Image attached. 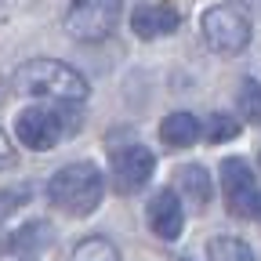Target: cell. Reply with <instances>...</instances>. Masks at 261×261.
Listing matches in <instances>:
<instances>
[{"label":"cell","mask_w":261,"mask_h":261,"mask_svg":"<svg viewBox=\"0 0 261 261\" xmlns=\"http://www.w3.org/2000/svg\"><path fill=\"white\" fill-rule=\"evenodd\" d=\"M51 243V228L47 225H22L18 232L8 240V247L15 254H33V250H44Z\"/></svg>","instance_id":"obj_13"},{"label":"cell","mask_w":261,"mask_h":261,"mask_svg":"<svg viewBox=\"0 0 261 261\" xmlns=\"http://www.w3.org/2000/svg\"><path fill=\"white\" fill-rule=\"evenodd\" d=\"M11 87L25 98H51L58 106H76L91 94L87 80L65 62H55V58H33V62H22L15 76H11Z\"/></svg>","instance_id":"obj_1"},{"label":"cell","mask_w":261,"mask_h":261,"mask_svg":"<svg viewBox=\"0 0 261 261\" xmlns=\"http://www.w3.org/2000/svg\"><path fill=\"white\" fill-rule=\"evenodd\" d=\"M221 192H225V207L232 218H257L261 207V192H257V178L243 160L228 156L221 163Z\"/></svg>","instance_id":"obj_6"},{"label":"cell","mask_w":261,"mask_h":261,"mask_svg":"<svg viewBox=\"0 0 261 261\" xmlns=\"http://www.w3.org/2000/svg\"><path fill=\"white\" fill-rule=\"evenodd\" d=\"M47 196L62 214L87 218V214L98 211V203H102V196H106V178L94 163H69V167H62L51 178Z\"/></svg>","instance_id":"obj_2"},{"label":"cell","mask_w":261,"mask_h":261,"mask_svg":"<svg viewBox=\"0 0 261 261\" xmlns=\"http://www.w3.org/2000/svg\"><path fill=\"white\" fill-rule=\"evenodd\" d=\"M4 94H8V84H4V76H0V102H4Z\"/></svg>","instance_id":"obj_18"},{"label":"cell","mask_w":261,"mask_h":261,"mask_svg":"<svg viewBox=\"0 0 261 261\" xmlns=\"http://www.w3.org/2000/svg\"><path fill=\"white\" fill-rule=\"evenodd\" d=\"M257 218H261V207H257Z\"/></svg>","instance_id":"obj_20"},{"label":"cell","mask_w":261,"mask_h":261,"mask_svg":"<svg viewBox=\"0 0 261 261\" xmlns=\"http://www.w3.org/2000/svg\"><path fill=\"white\" fill-rule=\"evenodd\" d=\"M207 254H211V261H257L254 247L243 243L240 236H214L207 243Z\"/></svg>","instance_id":"obj_12"},{"label":"cell","mask_w":261,"mask_h":261,"mask_svg":"<svg viewBox=\"0 0 261 261\" xmlns=\"http://www.w3.org/2000/svg\"><path fill=\"white\" fill-rule=\"evenodd\" d=\"M203 37L218 55H240L250 44V18L232 4H218L203 15Z\"/></svg>","instance_id":"obj_5"},{"label":"cell","mask_w":261,"mask_h":261,"mask_svg":"<svg viewBox=\"0 0 261 261\" xmlns=\"http://www.w3.org/2000/svg\"><path fill=\"white\" fill-rule=\"evenodd\" d=\"M178 25H181V18H178V11L171 4H142V8H135V15H130V29H135L142 40L171 37Z\"/></svg>","instance_id":"obj_9"},{"label":"cell","mask_w":261,"mask_h":261,"mask_svg":"<svg viewBox=\"0 0 261 261\" xmlns=\"http://www.w3.org/2000/svg\"><path fill=\"white\" fill-rule=\"evenodd\" d=\"M236 106H240V116L247 123H261V84L257 80H243L240 84Z\"/></svg>","instance_id":"obj_14"},{"label":"cell","mask_w":261,"mask_h":261,"mask_svg":"<svg viewBox=\"0 0 261 261\" xmlns=\"http://www.w3.org/2000/svg\"><path fill=\"white\" fill-rule=\"evenodd\" d=\"M247 4H254V8H261V0H247Z\"/></svg>","instance_id":"obj_19"},{"label":"cell","mask_w":261,"mask_h":261,"mask_svg":"<svg viewBox=\"0 0 261 261\" xmlns=\"http://www.w3.org/2000/svg\"><path fill=\"white\" fill-rule=\"evenodd\" d=\"M181 200L174 196V189H160L149 203V228L160 236V240H178L181 236Z\"/></svg>","instance_id":"obj_8"},{"label":"cell","mask_w":261,"mask_h":261,"mask_svg":"<svg viewBox=\"0 0 261 261\" xmlns=\"http://www.w3.org/2000/svg\"><path fill=\"white\" fill-rule=\"evenodd\" d=\"M156 171V160L145 145H123L113 149V178L120 192H138Z\"/></svg>","instance_id":"obj_7"},{"label":"cell","mask_w":261,"mask_h":261,"mask_svg":"<svg viewBox=\"0 0 261 261\" xmlns=\"http://www.w3.org/2000/svg\"><path fill=\"white\" fill-rule=\"evenodd\" d=\"M120 15H123V0H73L65 11V33L84 44L106 40L120 25Z\"/></svg>","instance_id":"obj_3"},{"label":"cell","mask_w":261,"mask_h":261,"mask_svg":"<svg viewBox=\"0 0 261 261\" xmlns=\"http://www.w3.org/2000/svg\"><path fill=\"white\" fill-rule=\"evenodd\" d=\"M178 189H181V196L189 200L192 211H207L211 192H214L211 171H203L200 163H189V167H181V174H178Z\"/></svg>","instance_id":"obj_11"},{"label":"cell","mask_w":261,"mask_h":261,"mask_svg":"<svg viewBox=\"0 0 261 261\" xmlns=\"http://www.w3.org/2000/svg\"><path fill=\"white\" fill-rule=\"evenodd\" d=\"M160 142L171 145V149H189L200 142V120H196L192 113H171L163 116L160 123Z\"/></svg>","instance_id":"obj_10"},{"label":"cell","mask_w":261,"mask_h":261,"mask_svg":"<svg viewBox=\"0 0 261 261\" xmlns=\"http://www.w3.org/2000/svg\"><path fill=\"white\" fill-rule=\"evenodd\" d=\"M18 163V152H15V145L8 142V135L0 130V171H11Z\"/></svg>","instance_id":"obj_17"},{"label":"cell","mask_w":261,"mask_h":261,"mask_svg":"<svg viewBox=\"0 0 261 261\" xmlns=\"http://www.w3.org/2000/svg\"><path fill=\"white\" fill-rule=\"evenodd\" d=\"M200 135H207L211 145L228 142V138H236V135H240V120H236V116H228V113H211L207 127H200Z\"/></svg>","instance_id":"obj_16"},{"label":"cell","mask_w":261,"mask_h":261,"mask_svg":"<svg viewBox=\"0 0 261 261\" xmlns=\"http://www.w3.org/2000/svg\"><path fill=\"white\" fill-rule=\"evenodd\" d=\"M65 106H33L22 109L15 120V135L22 145H29L33 152H51L62 135H65Z\"/></svg>","instance_id":"obj_4"},{"label":"cell","mask_w":261,"mask_h":261,"mask_svg":"<svg viewBox=\"0 0 261 261\" xmlns=\"http://www.w3.org/2000/svg\"><path fill=\"white\" fill-rule=\"evenodd\" d=\"M73 261H120V250L109 240H102V236H91V240L76 243Z\"/></svg>","instance_id":"obj_15"}]
</instances>
